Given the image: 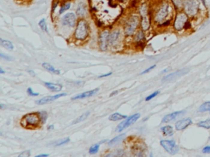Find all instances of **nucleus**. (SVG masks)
Segmentation results:
<instances>
[{
    "label": "nucleus",
    "instance_id": "24",
    "mask_svg": "<svg viewBox=\"0 0 210 157\" xmlns=\"http://www.w3.org/2000/svg\"><path fill=\"white\" fill-rule=\"evenodd\" d=\"M161 132L166 137H171L174 134V129L171 125H165L161 128Z\"/></svg>",
    "mask_w": 210,
    "mask_h": 157
},
{
    "label": "nucleus",
    "instance_id": "11",
    "mask_svg": "<svg viewBox=\"0 0 210 157\" xmlns=\"http://www.w3.org/2000/svg\"><path fill=\"white\" fill-rule=\"evenodd\" d=\"M133 43H134V47L136 49L143 50L145 47V40H146V36H145V32L142 31L140 28L138 31H136V34L133 36Z\"/></svg>",
    "mask_w": 210,
    "mask_h": 157
},
{
    "label": "nucleus",
    "instance_id": "12",
    "mask_svg": "<svg viewBox=\"0 0 210 157\" xmlns=\"http://www.w3.org/2000/svg\"><path fill=\"white\" fill-rule=\"evenodd\" d=\"M77 15L76 13H68L62 16L61 20V23L63 26H67L69 28H75L77 24Z\"/></svg>",
    "mask_w": 210,
    "mask_h": 157
},
{
    "label": "nucleus",
    "instance_id": "41",
    "mask_svg": "<svg viewBox=\"0 0 210 157\" xmlns=\"http://www.w3.org/2000/svg\"><path fill=\"white\" fill-rule=\"evenodd\" d=\"M155 66H156V65H151V66H149L148 68H147V69H145V71H142V72L140 73V75H142V74H147V73H148V72H150L152 70H154V69Z\"/></svg>",
    "mask_w": 210,
    "mask_h": 157
},
{
    "label": "nucleus",
    "instance_id": "32",
    "mask_svg": "<svg viewBox=\"0 0 210 157\" xmlns=\"http://www.w3.org/2000/svg\"><path fill=\"white\" fill-rule=\"evenodd\" d=\"M197 125L199 127H201V128H204V129H210V118L209 119H207L206 120H204V121H200L197 124Z\"/></svg>",
    "mask_w": 210,
    "mask_h": 157
},
{
    "label": "nucleus",
    "instance_id": "52",
    "mask_svg": "<svg viewBox=\"0 0 210 157\" xmlns=\"http://www.w3.org/2000/svg\"><path fill=\"white\" fill-rule=\"evenodd\" d=\"M167 71H168V69H166V70H164V71H162V73H165V72H167Z\"/></svg>",
    "mask_w": 210,
    "mask_h": 157
},
{
    "label": "nucleus",
    "instance_id": "27",
    "mask_svg": "<svg viewBox=\"0 0 210 157\" xmlns=\"http://www.w3.org/2000/svg\"><path fill=\"white\" fill-rule=\"evenodd\" d=\"M0 43H1V45H2L4 48H6V49L10 50V51L14 49V45H13V43H12L10 40L0 39Z\"/></svg>",
    "mask_w": 210,
    "mask_h": 157
},
{
    "label": "nucleus",
    "instance_id": "8",
    "mask_svg": "<svg viewBox=\"0 0 210 157\" xmlns=\"http://www.w3.org/2000/svg\"><path fill=\"white\" fill-rule=\"evenodd\" d=\"M110 30L108 27L103 28L99 31V37H98V44L100 51L105 52L109 48V35H110Z\"/></svg>",
    "mask_w": 210,
    "mask_h": 157
},
{
    "label": "nucleus",
    "instance_id": "46",
    "mask_svg": "<svg viewBox=\"0 0 210 157\" xmlns=\"http://www.w3.org/2000/svg\"><path fill=\"white\" fill-rule=\"evenodd\" d=\"M47 129H48V130H49V131L54 129V125H53V124H50V125H49V126H48V128H47Z\"/></svg>",
    "mask_w": 210,
    "mask_h": 157
},
{
    "label": "nucleus",
    "instance_id": "16",
    "mask_svg": "<svg viewBox=\"0 0 210 157\" xmlns=\"http://www.w3.org/2000/svg\"><path fill=\"white\" fill-rule=\"evenodd\" d=\"M187 72H188V70H186V69H182V70L175 71L173 73H171V74H168L166 76H164L163 78V81L164 82H170V81H172V80H177L178 78L182 77V75L186 74Z\"/></svg>",
    "mask_w": 210,
    "mask_h": 157
},
{
    "label": "nucleus",
    "instance_id": "31",
    "mask_svg": "<svg viewBox=\"0 0 210 157\" xmlns=\"http://www.w3.org/2000/svg\"><path fill=\"white\" fill-rule=\"evenodd\" d=\"M38 114L40 117V121H41V124L44 125V124L46 123L47 120H48V112L45 111H37Z\"/></svg>",
    "mask_w": 210,
    "mask_h": 157
},
{
    "label": "nucleus",
    "instance_id": "5",
    "mask_svg": "<svg viewBox=\"0 0 210 157\" xmlns=\"http://www.w3.org/2000/svg\"><path fill=\"white\" fill-rule=\"evenodd\" d=\"M126 38L127 37L124 34L123 28H113L110 31V35H109V48L112 49L118 50L119 48L122 47Z\"/></svg>",
    "mask_w": 210,
    "mask_h": 157
},
{
    "label": "nucleus",
    "instance_id": "15",
    "mask_svg": "<svg viewBox=\"0 0 210 157\" xmlns=\"http://www.w3.org/2000/svg\"><path fill=\"white\" fill-rule=\"evenodd\" d=\"M67 96V93L66 92H61V93H58L56 95L52 96H47V97H42L41 99H39L37 100L35 103L37 105H44L48 104V103H50V102H54L56 100H58L60 97H65Z\"/></svg>",
    "mask_w": 210,
    "mask_h": 157
},
{
    "label": "nucleus",
    "instance_id": "3",
    "mask_svg": "<svg viewBox=\"0 0 210 157\" xmlns=\"http://www.w3.org/2000/svg\"><path fill=\"white\" fill-rule=\"evenodd\" d=\"M90 34V26L86 18L78 20L77 24L75 27L73 39L77 42H85L88 39Z\"/></svg>",
    "mask_w": 210,
    "mask_h": 157
},
{
    "label": "nucleus",
    "instance_id": "33",
    "mask_svg": "<svg viewBox=\"0 0 210 157\" xmlns=\"http://www.w3.org/2000/svg\"><path fill=\"white\" fill-rule=\"evenodd\" d=\"M99 147H100V143H97V144L93 145V146L90 147V149H89V153H90V154H96V153H98Z\"/></svg>",
    "mask_w": 210,
    "mask_h": 157
},
{
    "label": "nucleus",
    "instance_id": "9",
    "mask_svg": "<svg viewBox=\"0 0 210 157\" xmlns=\"http://www.w3.org/2000/svg\"><path fill=\"white\" fill-rule=\"evenodd\" d=\"M183 11L189 17H195L200 13V4L197 0H185Z\"/></svg>",
    "mask_w": 210,
    "mask_h": 157
},
{
    "label": "nucleus",
    "instance_id": "13",
    "mask_svg": "<svg viewBox=\"0 0 210 157\" xmlns=\"http://www.w3.org/2000/svg\"><path fill=\"white\" fill-rule=\"evenodd\" d=\"M160 145L167 153L175 155L179 151V147L174 140H161Z\"/></svg>",
    "mask_w": 210,
    "mask_h": 157
},
{
    "label": "nucleus",
    "instance_id": "49",
    "mask_svg": "<svg viewBox=\"0 0 210 157\" xmlns=\"http://www.w3.org/2000/svg\"><path fill=\"white\" fill-rule=\"evenodd\" d=\"M118 92H118V91H113V92H112L111 94H110V95H109V96H110V97H112V96H114V95H116V94H118Z\"/></svg>",
    "mask_w": 210,
    "mask_h": 157
},
{
    "label": "nucleus",
    "instance_id": "54",
    "mask_svg": "<svg viewBox=\"0 0 210 157\" xmlns=\"http://www.w3.org/2000/svg\"><path fill=\"white\" fill-rule=\"evenodd\" d=\"M209 141H210V137H209Z\"/></svg>",
    "mask_w": 210,
    "mask_h": 157
},
{
    "label": "nucleus",
    "instance_id": "40",
    "mask_svg": "<svg viewBox=\"0 0 210 157\" xmlns=\"http://www.w3.org/2000/svg\"><path fill=\"white\" fill-rule=\"evenodd\" d=\"M0 57L2 59H3V60H6V61H8V62H11V61H13V59H12V57H9L8 55H5L3 52H1L0 53Z\"/></svg>",
    "mask_w": 210,
    "mask_h": 157
},
{
    "label": "nucleus",
    "instance_id": "23",
    "mask_svg": "<svg viewBox=\"0 0 210 157\" xmlns=\"http://www.w3.org/2000/svg\"><path fill=\"white\" fill-rule=\"evenodd\" d=\"M128 117L126 115H122L121 113H118V112H115L113 114H112L109 115L108 117V120L110 121H120V120H123L125 119H127Z\"/></svg>",
    "mask_w": 210,
    "mask_h": 157
},
{
    "label": "nucleus",
    "instance_id": "47",
    "mask_svg": "<svg viewBox=\"0 0 210 157\" xmlns=\"http://www.w3.org/2000/svg\"><path fill=\"white\" fill-rule=\"evenodd\" d=\"M28 73L31 74V75H32V76H35V73H34V71H31V70H29V71H28Z\"/></svg>",
    "mask_w": 210,
    "mask_h": 157
},
{
    "label": "nucleus",
    "instance_id": "50",
    "mask_svg": "<svg viewBox=\"0 0 210 157\" xmlns=\"http://www.w3.org/2000/svg\"><path fill=\"white\" fill-rule=\"evenodd\" d=\"M0 73H1V74H4V73H5V71H4V70L3 69V67H0Z\"/></svg>",
    "mask_w": 210,
    "mask_h": 157
},
{
    "label": "nucleus",
    "instance_id": "20",
    "mask_svg": "<svg viewBox=\"0 0 210 157\" xmlns=\"http://www.w3.org/2000/svg\"><path fill=\"white\" fill-rule=\"evenodd\" d=\"M185 114V111H175V112H172L171 114H168L167 115H165L163 120H162V122L163 123H169L171 121H173L174 120H176V118L179 117L181 115Z\"/></svg>",
    "mask_w": 210,
    "mask_h": 157
},
{
    "label": "nucleus",
    "instance_id": "2",
    "mask_svg": "<svg viewBox=\"0 0 210 157\" xmlns=\"http://www.w3.org/2000/svg\"><path fill=\"white\" fill-rule=\"evenodd\" d=\"M138 13L140 16V29L145 32L149 31L153 24V8L147 3H143L138 7Z\"/></svg>",
    "mask_w": 210,
    "mask_h": 157
},
{
    "label": "nucleus",
    "instance_id": "53",
    "mask_svg": "<svg viewBox=\"0 0 210 157\" xmlns=\"http://www.w3.org/2000/svg\"><path fill=\"white\" fill-rule=\"evenodd\" d=\"M117 1H119V2H121V3H123V2H125L126 0H117Z\"/></svg>",
    "mask_w": 210,
    "mask_h": 157
},
{
    "label": "nucleus",
    "instance_id": "14",
    "mask_svg": "<svg viewBox=\"0 0 210 157\" xmlns=\"http://www.w3.org/2000/svg\"><path fill=\"white\" fill-rule=\"evenodd\" d=\"M147 151V147L145 142H134L130 147V152L135 156H145V152Z\"/></svg>",
    "mask_w": 210,
    "mask_h": 157
},
{
    "label": "nucleus",
    "instance_id": "38",
    "mask_svg": "<svg viewBox=\"0 0 210 157\" xmlns=\"http://www.w3.org/2000/svg\"><path fill=\"white\" fill-rule=\"evenodd\" d=\"M26 92L28 93V95L31 96V97H38V96L40 95L39 92H34V90L32 89L31 88H28L27 90H26Z\"/></svg>",
    "mask_w": 210,
    "mask_h": 157
},
{
    "label": "nucleus",
    "instance_id": "7",
    "mask_svg": "<svg viewBox=\"0 0 210 157\" xmlns=\"http://www.w3.org/2000/svg\"><path fill=\"white\" fill-rule=\"evenodd\" d=\"M190 21L189 16L184 11H179L177 12L175 16V18L173 20L172 27L177 32H180L184 30L185 25L186 22Z\"/></svg>",
    "mask_w": 210,
    "mask_h": 157
},
{
    "label": "nucleus",
    "instance_id": "45",
    "mask_svg": "<svg viewBox=\"0 0 210 157\" xmlns=\"http://www.w3.org/2000/svg\"><path fill=\"white\" fill-rule=\"evenodd\" d=\"M112 72H108V73H106V74H101V75H99V79H102V78L108 77V76L112 75Z\"/></svg>",
    "mask_w": 210,
    "mask_h": 157
},
{
    "label": "nucleus",
    "instance_id": "29",
    "mask_svg": "<svg viewBox=\"0 0 210 157\" xmlns=\"http://www.w3.org/2000/svg\"><path fill=\"white\" fill-rule=\"evenodd\" d=\"M90 111H87V112H86V113H84V114L81 115L80 116L76 118V119L72 122V124H79L80 123V122L84 121V120H86L87 118L90 116Z\"/></svg>",
    "mask_w": 210,
    "mask_h": 157
},
{
    "label": "nucleus",
    "instance_id": "34",
    "mask_svg": "<svg viewBox=\"0 0 210 157\" xmlns=\"http://www.w3.org/2000/svg\"><path fill=\"white\" fill-rule=\"evenodd\" d=\"M69 142H70V138H62L60 139V140H58V141H56L53 144H54L55 147H59V146L68 144Z\"/></svg>",
    "mask_w": 210,
    "mask_h": 157
},
{
    "label": "nucleus",
    "instance_id": "22",
    "mask_svg": "<svg viewBox=\"0 0 210 157\" xmlns=\"http://www.w3.org/2000/svg\"><path fill=\"white\" fill-rule=\"evenodd\" d=\"M42 66H43L44 69H45L47 71H49L50 73H52V74H61V71H59V70H58V69H56L53 65H52L51 64H50V63L44 62L43 64H42Z\"/></svg>",
    "mask_w": 210,
    "mask_h": 157
},
{
    "label": "nucleus",
    "instance_id": "17",
    "mask_svg": "<svg viewBox=\"0 0 210 157\" xmlns=\"http://www.w3.org/2000/svg\"><path fill=\"white\" fill-rule=\"evenodd\" d=\"M192 120L190 118H185V119H182V120H178L177 122L175 124V129L177 131H182V130L185 129L187 127L192 124Z\"/></svg>",
    "mask_w": 210,
    "mask_h": 157
},
{
    "label": "nucleus",
    "instance_id": "21",
    "mask_svg": "<svg viewBox=\"0 0 210 157\" xmlns=\"http://www.w3.org/2000/svg\"><path fill=\"white\" fill-rule=\"evenodd\" d=\"M44 86L46 87L48 89L53 92H61L62 89V85L59 83H51V82H45Z\"/></svg>",
    "mask_w": 210,
    "mask_h": 157
},
{
    "label": "nucleus",
    "instance_id": "26",
    "mask_svg": "<svg viewBox=\"0 0 210 157\" xmlns=\"http://www.w3.org/2000/svg\"><path fill=\"white\" fill-rule=\"evenodd\" d=\"M125 137H126L125 134H120V135L117 136L113 138H112L111 140H109L108 142V146H114L116 144H118V143H120L121 142L123 141L125 139Z\"/></svg>",
    "mask_w": 210,
    "mask_h": 157
},
{
    "label": "nucleus",
    "instance_id": "44",
    "mask_svg": "<svg viewBox=\"0 0 210 157\" xmlns=\"http://www.w3.org/2000/svg\"><path fill=\"white\" fill-rule=\"evenodd\" d=\"M202 152L204 153V154H206V153H210V146H207V147H205L203 148Z\"/></svg>",
    "mask_w": 210,
    "mask_h": 157
},
{
    "label": "nucleus",
    "instance_id": "39",
    "mask_svg": "<svg viewBox=\"0 0 210 157\" xmlns=\"http://www.w3.org/2000/svg\"><path fill=\"white\" fill-rule=\"evenodd\" d=\"M59 3H60V1H59V0H54V1L52 2V11H51V13H52V14L54 13V12H55L56 8H57V7H58V6L59 5Z\"/></svg>",
    "mask_w": 210,
    "mask_h": 157
},
{
    "label": "nucleus",
    "instance_id": "37",
    "mask_svg": "<svg viewBox=\"0 0 210 157\" xmlns=\"http://www.w3.org/2000/svg\"><path fill=\"white\" fill-rule=\"evenodd\" d=\"M159 91H155V92H152L151 94H149L148 96H147L146 97H145V101L146 102H148V101H150L151 99H153V98H154V97H156L158 94H159Z\"/></svg>",
    "mask_w": 210,
    "mask_h": 157
},
{
    "label": "nucleus",
    "instance_id": "35",
    "mask_svg": "<svg viewBox=\"0 0 210 157\" xmlns=\"http://www.w3.org/2000/svg\"><path fill=\"white\" fill-rule=\"evenodd\" d=\"M200 112H205V111H209L210 112V102H204L202 104L200 107Z\"/></svg>",
    "mask_w": 210,
    "mask_h": 157
},
{
    "label": "nucleus",
    "instance_id": "19",
    "mask_svg": "<svg viewBox=\"0 0 210 157\" xmlns=\"http://www.w3.org/2000/svg\"><path fill=\"white\" fill-rule=\"evenodd\" d=\"M99 89H94L93 90H89V91H86V92H80V93H79V94H77V95L74 96V97H71V100H78V99H84V98H86V97H92V96L95 95L97 92H99Z\"/></svg>",
    "mask_w": 210,
    "mask_h": 157
},
{
    "label": "nucleus",
    "instance_id": "4",
    "mask_svg": "<svg viewBox=\"0 0 210 157\" xmlns=\"http://www.w3.org/2000/svg\"><path fill=\"white\" fill-rule=\"evenodd\" d=\"M124 34L127 38H131L140 28V16L139 14H130L123 24Z\"/></svg>",
    "mask_w": 210,
    "mask_h": 157
},
{
    "label": "nucleus",
    "instance_id": "42",
    "mask_svg": "<svg viewBox=\"0 0 210 157\" xmlns=\"http://www.w3.org/2000/svg\"><path fill=\"white\" fill-rule=\"evenodd\" d=\"M31 156V151H22V154L19 155V156L20 157H22V156H25V157H29Z\"/></svg>",
    "mask_w": 210,
    "mask_h": 157
},
{
    "label": "nucleus",
    "instance_id": "25",
    "mask_svg": "<svg viewBox=\"0 0 210 157\" xmlns=\"http://www.w3.org/2000/svg\"><path fill=\"white\" fill-rule=\"evenodd\" d=\"M171 3L174 7V9L176 10V12H179L183 10L185 0H171Z\"/></svg>",
    "mask_w": 210,
    "mask_h": 157
},
{
    "label": "nucleus",
    "instance_id": "10",
    "mask_svg": "<svg viewBox=\"0 0 210 157\" xmlns=\"http://www.w3.org/2000/svg\"><path fill=\"white\" fill-rule=\"evenodd\" d=\"M140 117V113H136V114L132 115L130 116H128L127 119L123 120L118 124L117 128H116V132H122L124 130L127 129L128 127H130V125H132L136 123L137 120H139Z\"/></svg>",
    "mask_w": 210,
    "mask_h": 157
},
{
    "label": "nucleus",
    "instance_id": "43",
    "mask_svg": "<svg viewBox=\"0 0 210 157\" xmlns=\"http://www.w3.org/2000/svg\"><path fill=\"white\" fill-rule=\"evenodd\" d=\"M191 27H192L191 22H190V21H188V22L185 23V27H184V30H186V31H188V30H190V29H191Z\"/></svg>",
    "mask_w": 210,
    "mask_h": 157
},
{
    "label": "nucleus",
    "instance_id": "18",
    "mask_svg": "<svg viewBox=\"0 0 210 157\" xmlns=\"http://www.w3.org/2000/svg\"><path fill=\"white\" fill-rule=\"evenodd\" d=\"M87 13H88V6H87V4L85 2L81 1V2L78 3L76 13V15L79 17V19H80L85 18L86 16L87 15Z\"/></svg>",
    "mask_w": 210,
    "mask_h": 157
},
{
    "label": "nucleus",
    "instance_id": "48",
    "mask_svg": "<svg viewBox=\"0 0 210 157\" xmlns=\"http://www.w3.org/2000/svg\"><path fill=\"white\" fill-rule=\"evenodd\" d=\"M48 156H49V155L48 154H40L36 156V157H48Z\"/></svg>",
    "mask_w": 210,
    "mask_h": 157
},
{
    "label": "nucleus",
    "instance_id": "6",
    "mask_svg": "<svg viewBox=\"0 0 210 157\" xmlns=\"http://www.w3.org/2000/svg\"><path fill=\"white\" fill-rule=\"evenodd\" d=\"M20 124L23 128L28 129H34L42 125L38 112H31L23 115Z\"/></svg>",
    "mask_w": 210,
    "mask_h": 157
},
{
    "label": "nucleus",
    "instance_id": "51",
    "mask_svg": "<svg viewBox=\"0 0 210 157\" xmlns=\"http://www.w3.org/2000/svg\"><path fill=\"white\" fill-rule=\"evenodd\" d=\"M4 107H5V106H4V105L1 103V104H0V109H1V110H3Z\"/></svg>",
    "mask_w": 210,
    "mask_h": 157
},
{
    "label": "nucleus",
    "instance_id": "1",
    "mask_svg": "<svg viewBox=\"0 0 210 157\" xmlns=\"http://www.w3.org/2000/svg\"><path fill=\"white\" fill-rule=\"evenodd\" d=\"M153 23L156 25L162 24L170 19H172V12L174 7L168 0H160L153 7Z\"/></svg>",
    "mask_w": 210,
    "mask_h": 157
},
{
    "label": "nucleus",
    "instance_id": "36",
    "mask_svg": "<svg viewBox=\"0 0 210 157\" xmlns=\"http://www.w3.org/2000/svg\"><path fill=\"white\" fill-rule=\"evenodd\" d=\"M172 19H170V20H168V21L164 22V23H162V24L156 25V27H157L158 29H164V28L169 27L171 25V23H172Z\"/></svg>",
    "mask_w": 210,
    "mask_h": 157
},
{
    "label": "nucleus",
    "instance_id": "30",
    "mask_svg": "<svg viewBox=\"0 0 210 157\" xmlns=\"http://www.w3.org/2000/svg\"><path fill=\"white\" fill-rule=\"evenodd\" d=\"M38 25H39L40 28L41 29V31H43L44 32L49 34V28H48V24H47L45 19H41L40 22H39V23H38Z\"/></svg>",
    "mask_w": 210,
    "mask_h": 157
},
{
    "label": "nucleus",
    "instance_id": "28",
    "mask_svg": "<svg viewBox=\"0 0 210 157\" xmlns=\"http://www.w3.org/2000/svg\"><path fill=\"white\" fill-rule=\"evenodd\" d=\"M70 8H71V2H64L59 8L58 14L62 15L64 13H66L67 11H68Z\"/></svg>",
    "mask_w": 210,
    "mask_h": 157
}]
</instances>
